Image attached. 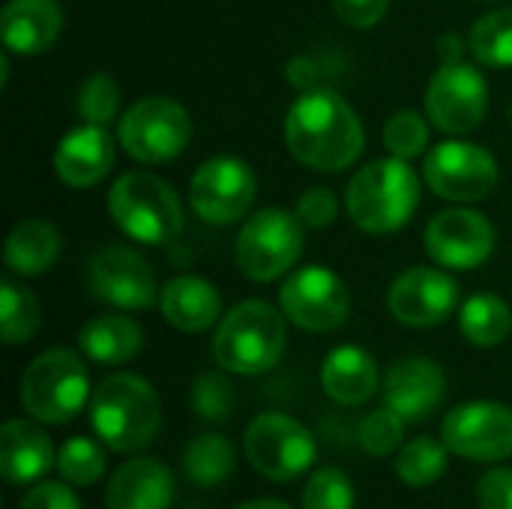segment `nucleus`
I'll return each instance as SVG.
<instances>
[{
	"instance_id": "nucleus-1",
	"label": "nucleus",
	"mask_w": 512,
	"mask_h": 509,
	"mask_svg": "<svg viewBox=\"0 0 512 509\" xmlns=\"http://www.w3.org/2000/svg\"><path fill=\"white\" fill-rule=\"evenodd\" d=\"M285 147L300 165L339 174L360 159L366 132L357 111L336 90L312 87L285 114Z\"/></svg>"
},
{
	"instance_id": "nucleus-2",
	"label": "nucleus",
	"mask_w": 512,
	"mask_h": 509,
	"mask_svg": "<svg viewBox=\"0 0 512 509\" xmlns=\"http://www.w3.org/2000/svg\"><path fill=\"white\" fill-rule=\"evenodd\" d=\"M90 426L96 438L114 453H138L159 435V393L141 375H108L90 396Z\"/></svg>"
},
{
	"instance_id": "nucleus-3",
	"label": "nucleus",
	"mask_w": 512,
	"mask_h": 509,
	"mask_svg": "<svg viewBox=\"0 0 512 509\" xmlns=\"http://www.w3.org/2000/svg\"><path fill=\"white\" fill-rule=\"evenodd\" d=\"M348 216L369 234H393L420 207V177L408 159H375L363 165L345 192Z\"/></svg>"
},
{
	"instance_id": "nucleus-4",
	"label": "nucleus",
	"mask_w": 512,
	"mask_h": 509,
	"mask_svg": "<svg viewBox=\"0 0 512 509\" xmlns=\"http://www.w3.org/2000/svg\"><path fill=\"white\" fill-rule=\"evenodd\" d=\"M288 348L282 309L264 300H243L222 315L213 336V360L231 375H264L279 366Z\"/></svg>"
},
{
	"instance_id": "nucleus-5",
	"label": "nucleus",
	"mask_w": 512,
	"mask_h": 509,
	"mask_svg": "<svg viewBox=\"0 0 512 509\" xmlns=\"http://www.w3.org/2000/svg\"><path fill=\"white\" fill-rule=\"evenodd\" d=\"M114 225L135 243L171 246L183 231V204L171 183L150 171H126L108 192Z\"/></svg>"
},
{
	"instance_id": "nucleus-6",
	"label": "nucleus",
	"mask_w": 512,
	"mask_h": 509,
	"mask_svg": "<svg viewBox=\"0 0 512 509\" xmlns=\"http://www.w3.org/2000/svg\"><path fill=\"white\" fill-rule=\"evenodd\" d=\"M90 375L81 357L69 348H48L30 360L18 381L24 414L45 426L69 423L90 402Z\"/></svg>"
},
{
	"instance_id": "nucleus-7",
	"label": "nucleus",
	"mask_w": 512,
	"mask_h": 509,
	"mask_svg": "<svg viewBox=\"0 0 512 509\" xmlns=\"http://www.w3.org/2000/svg\"><path fill=\"white\" fill-rule=\"evenodd\" d=\"M303 222L282 207L252 213L234 243L237 267L252 282H273L285 276L303 255Z\"/></svg>"
},
{
	"instance_id": "nucleus-8",
	"label": "nucleus",
	"mask_w": 512,
	"mask_h": 509,
	"mask_svg": "<svg viewBox=\"0 0 512 509\" xmlns=\"http://www.w3.org/2000/svg\"><path fill=\"white\" fill-rule=\"evenodd\" d=\"M192 141L189 111L168 96H144L120 117V147L144 165L177 159Z\"/></svg>"
},
{
	"instance_id": "nucleus-9",
	"label": "nucleus",
	"mask_w": 512,
	"mask_h": 509,
	"mask_svg": "<svg viewBox=\"0 0 512 509\" xmlns=\"http://www.w3.org/2000/svg\"><path fill=\"white\" fill-rule=\"evenodd\" d=\"M249 465L270 483L300 480L318 459V444L312 432L279 411L258 414L243 438Z\"/></svg>"
},
{
	"instance_id": "nucleus-10",
	"label": "nucleus",
	"mask_w": 512,
	"mask_h": 509,
	"mask_svg": "<svg viewBox=\"0 0 512 509\" xmlns=\"http://www.w3.org/2000/svg\"><path fill=\"white\" fill-rule=\"evenodd\" d=\"M426 186L444 201H483L501 180L498 159L471 141H441L423 162Z\"/></svg>"
},
{
	"instance_id": "nucleus-11",
	"label": "nucleus",
	"mask_w": 512,
	"mask_h": 509,
	"mask_svg": "<svg viewBox=\"0 0 512 509\" xmlns=\"http://www.w3.org/2000/svg\"><path fill=\"white\" fill-rule=\"evenodd\" d=\"M426 117L444 135L474 132L489 111V84L471 63H441L426 84Z\"/></svg>"
},
{
	"instance_id": "nucleus-12",
	"label": "nucleus",
	"mask_w": 512,
	"mask_h": 509,
	"mask_svg": "<svg viewBox=\"0 0 512 509\" xmlns=\"http://www.w3.org/2000/svg\"><path fill=\"white\" fill-rule=\"evenodd\" d=\"M282 315L309 333H330L345 324L351 312L348 285L327 267L309 264L294 270L279 288Z\"/></svg>"
},
{
	"instance_id": "nucleus-13",
	"label": "nucleus",
	"mask_w": 512,
	"mask_h": 509,
	"mask_svg": "<svg viewBox=\"0 0 512 509\" xmlns=\"http://www.w3.org/2000/svg\"><path fill=\"white\" fill-rule=\"evenodd\" d=\"M258 195V177L249 162L237 156H213L198 165L189 180L192 210L207 225H234L243 219Z\"/></svg>"
},
{
	"instance_id": "nucleus-14",
	"label": "nucleus",
	"mask_w": 512,
	"mask_h": 509,
	"mask_svg": "<svg viewBox=\"0 0 512 509\" xmlns=\"http://www.w3.org/2000/svg\"><path fill=\"white\" fill-rule=\"evenodd\" d=\"M87 288L96 300L126 312L147 309L159 300L153 267L138 249L126 243H108L90 258Z\"/></svg>"
},
{
	"instance_id": "nucleus-15",
	"label": "nucleus",
	"mask_w": 512,
	"mask_h": 509,
	"mask_svg": "<svg viewBox=\"0 0 512 509\" xmlns=\"http://www.w3.org/2000/svg\"><path fill=\"white\" fill-rule=\"evenodd\" d=\"M441 441L468 462H504L512 456V408L501 402H468L441 423Z\"/></svg>"
},
{
	"instance_id": "nucleus-16",
	"label": "nucleus",
	"mask_w": 512,
	"mask_h": 509,
	"mask_svg": "<svg viewBox=\"0 0 512 509\" xmlns=\"http://www.w3.org/2000/svg\"><path fill=\"white\" fill-rule=\"evenodd\" d=\"M426 255L447 270H474L486 264L495 252L492 222L468 207H453L438 213L423 234Z\"/></svg>"
},
{
	"instance_id": "nucleus-17",
	"label": "nucleus",
	"mask_w": 512,
	"mask_h": 509,
	"mask_svg": "<svg viewBox=\"0 0 512 509\" xmlns=\"http://www.w3.org/2000/svg\"><path fill=\"white\" fill-rule=\"evenodd\" d=\"M387 306L405 327H438L459 306V282L438 267H411L390 285Z\"/></svg>"
},
{
	"instance_id": "nucleus-18",
	"label": "nucleus",
	"mask_w": 512,
	"mask_h": 509,
	"mask_svg": "<svg viewBox=\"0 0 512 509\" xmlns=\"http://www.w3.org/2000/svg\"><path fill=\"white\" fill-rule=\"evenodd\" d=\"M447 393L444 369L426 357H405L384 378V405L408 423H420L438 411Z\"/></svg>"
},
{
	"instance_id": "nucleus-19",
	"label": "nucleus",
	"mask_w": 512,
	"mask_h": 509,
	"mask_svg": "<svg viewBox=\"0 0 512 509\" xmlns=\"http://www.w3.org/2000/svg\"><path fill=\"white\" fill-rule=\"evenodd\" d=\"M114 156H117V147L108 129L84 123L60 138L54 150V171L66 186L90 189L108 177V171L114 168Z\"/></svg>"
},
{
	"instance_id": "nucleus-20",
	"label": "nucleus",
	"mask_w": 512,
	"mask_h": 509,
	"mask_svg": "<svg viewBox=\"0 0 512 509\" xmlns=\"http://www.w3.org/2000/svg\"><path fill=\"white\" fill-rule=\"evenodd\" d=\"M177 483L168 465L150 456L120 465L105 489V509H168L174 504Z\"/></svg>"
},
{
	"instance_id": "nucleus-21",
	"label": "nucleus",
	"mask_w": 512,
	"mask_h": 509,
	"mask_svg": "<svg viewBox=\"0 0 512 509\" xmlns=\"http://www.w3.org/2000/svg\"><path fill=\"white\" fill-rule=\"evenodd\" d=\"M63 30L57 0H6L0 12V39L6 51L21 57L45 54Z\"/></svg>"
},
{
	"instance_id": "nucleus-22",
	"label": "nucleus",
	"mask_w": 512,
	"mask_h": 509,
	"mask_svg": "<svg viewBox=\"0 0 512 509\" xmlns=\"http://www.w3.org/2000/svg\"><path fill=\"white\" fill-rule=\"evenodd\" d=\"M51 465H57L54 444L48 432L33 420H6L0 432V474L12 486H27L42 480Z\"/></svg>"
},
{
	"instance_id": "nucleus-23",
	"label": "nucleus",
	"mask_w": 512,
	"mask_h": 509,
	"mask_svg": "<svg viewBox=\"0 0 512 509\" xmlns=\"http://www.w3.org/2000/svg\"><path fill=\"white\" fill-rule=\"evenodd\" d=\"M321 387H324V393L336 405L354 408V405L369 402L378 393V387H381V369H378L375 357L366 348L342 345V348H333L324 357Z\"/></svg>"
},
{
	"instance_id": "nucleus-24",
	"label": "nucleus",
	"mask_w": 512,
	"mask_h": 509,
	"mask_svg": "<svg viewBox=\"0 0 512 509\" xmlns=\"http://www.w3.org/2000/svg\"><path fill=\"white\" fill-rule=\"evenodd\" d=\"M159 309L180 333H204L222 321V297L216 285L201 276H174L159 291Z\"/></svg>"
},
{
	"instance_id": "nucleus-25",
	"label": "nucleus",
	"mask_w": 512,
	"mask_h": 509,
	"mask_svg": "<svg viewBox=\"0 0 512 509\" xmlns=\"http://www.w3.org/2000/svg\"><path fill=\"white\" fill-rule=\"evenodd\" d=\"M78 348L87 360L99 366H120L141 354L144 348V330L138 321L120 312L96 315L90 318L78 333Z\"/></svg>"
},
{
	"instance_id": "nucleus-26",
	"label": "nucleus",
	"mask_w": 512,
	"mask_h": 509,
	"mask_svg": "<svg viewBox=\"0 0 512 509\" xmlns=\"http://www.w3.org/2000/svg\"><path fill=\"white\" fill-rule=\"evenodd\" d=\"M57 255H60V234L45 219L18 222L3 243V261L15 276H42L54 267Z\"/></svg>"
},
{
	"instance_id": "nucleus-27",
	"label": "nucleus",
	"mask_w": 512,
	"mask_h": 509,
	"mask_svg": "<svg viewBox=\"0 0 512 509\" xmlns=\"http://www.w3.org/2000/svg\"><path fill=\"white\" fill-rule=\"evenodd\" d=\"M234 468H237V450L219 432L195 435L183 450V474L189 483L201 489L222 486L234 474Z\"/></svg>"
},
{
	"instance_id": "nucleus-28",
	"label": "nucleus",
	"mask_w": 512,
	"mask_h": 509,
	"mask_svg": "<svg viewBox=\"0 0 512 509\" xmlns=\"http://www.w3.org/2000/svg\"><path fill=\"white\" fill-rule=\"evenodd\" d=\"M459 330L477 348L501 345L512 330V312L498 294H474L459 309Z\"/></svg>"
},
{
	"instance_id": "nucleus-29",
	"label": "nucleus",
	"mask_w": 512,
	"mask_h": 509,
	"mask_svg": "<svg viewBox=\"0 0 512 509\" xmlns=\"http://www.w3.org/2000/svg\"><path fill=\"white\" fill-rule=\"evenodd\" d=\"M468 51L483 66H492V69L512 66V6L492 9L471 24Z\"/></svg>"
},
{
	"instance_id": "nucleus-30",
	"label": "nucleus",
	"mask_w": 512,
	"mask_h": 509,
	"mask_svg": "<svg viewBox=\"0 0 512 509\" xmlns=\"http://www.w3.org/2000/svg\"><path fill=\"white\" fill-rule=\"evenodd\" d=\"M39 300L15 279L0 282V336L6 345H24L39 333Z\"/></svg>"
},
{
	"instance_id": "nucleus-31",
	"label": "nucleus",
	"mask_w": 512,
	"mask_h": 509,
	"mask_svg": "<svg viewBox=\"0 0 512 509\" xmlns=\"http://www.w3.org/2000/svg\"><path fill=\"white\" fill-rule=\"evenodd\" d=\"M450 465V450L444 441H435L429 435L423 438H414L408 441L399 453H396V477L405 483V486H414V489H423V486H432L444 477Z\"/></svg>"
},
{
	"instance_id": "nucleus-32",
	"label": "nucleus",
	"mask_w": 512,
	"mask_h": 509,
	"mask_svg": "<svg viewBox=\"0 0 512 509\" xmlns=\"http://www.w3.org/2000/svg\"><path fill=\"white\" fill-rule=\"evenodd\" d=\"M105 450L90 438H69L57 453V471L69 486H93L105 474Z\"/></svg>"
},
{
	"instance_id": "nucleus-33",
	"label": "nucleus",
	"mask_w": 512,
	"mask_h": 509,
	"mask_svg": "<svg viewBox=\"0 0 512 509\" xmlns=\"http://www.w3.org/2000/svg\"><path fill=\"white\" fill-rule=\"evenodd\" d=\"M75 108H78L84 123H93V126L114 123V117L120 111V84L108 72H93L81 84Z\"/></svg>"
},
{
	"instance_id": "nucleus-34",
	"label": "nucleus",
	"mask_w": 512,
	"mask_h": 509,
	"mask_svg": "<svg viewBox=\"0 0 512 509\" xmlns=\"http://www.w3.org/2000/svg\"><path fill=\"white\" fill-rule=\"evenodd\" d=\"M405 417H399L393 408H378L372 414L363 417L360 423V447L369 453V456H393L405 447Z\"/></svg>"
},
{
	"instance_id": "nucleus-35",
	"label": "nucleus",
	"mask_w": 512,
	"mask_h": 509,
	"mask_svg": "<svg viewBox=\"0 0 512 509\" xmlns=\"http://www.w3.org/2000/svg\"><path fill=\"white\" fill-rule=\"evenodd\" d=\"M384 144L396 159H417L429 147V117L417 111H396L384 126Z\"/></svg>"
},
{
	"instance_id": "nucleus-36",
	"label": "nucleus",
	"mask_w": 512,
	"mask_h": 509,
	"mask_svg": "<svg viewBox=\"0 0 512 509\" xmlns=\"http://www.w3.org/2000/svg\"><path fill=\"white\" fill-rule=\"evenodd\" d=\"M354 483L339 468H321L306 480L303 509H354Z\"/></svg>"
},
{
	"instance_id": "nucleus-37",
	"label": "nucleus",
	"mask_w": 512,
	"mask_h": 509,
	"mask_svg": "<svg viewBox=\"0 0 512 509\" xmlns=\"http://www.w3.org/2000/svg\"><path fill=\"white\" fill-rule=\"evenodd\" d=\"M189 405L201 420L222 423L234 414V387L219 372H204L189 393Z\"/></svg>"
},
{
	"instance_id": "nucleus-38",
	"label": "nucleus",
	"mask_w": 512,
	"mask_h": 509,
	"mask_svg": "<svg viewBox=\"0 0 512 509\" xmlns=\"http://www.w3.org/2000/svg\"><path fill=\"white\" fill-rule=\"evenodd\" d=\"M297 219L306 225V228H312V231H318V228H327V225H333V219H336V213H339V201H336V195H333V189H327V186H309L300 198H297Z\"/></svg>"
},
{
	"instance_id": "nucleus-39",
	"label": "nucleus",
	"mask_w": 512,
	"mask_h": 509,
	"mask_svg": "<svg viewBox=\"0 0 512 509\" xmlns=\"http://www.w3.org/2000/svg\"><path fill=\"white\" fill-rule=\"evenodd\" d=\"M477 507L512 509V468H492L477 480Z\"/></svg>"
},
{
	"instance_id": "nucleus-40",
	"label": "nucleus",
	"mask_w": 512,
	"mask_h": 509,
	"mask_svg": "<svg viewBox=\"0 0 512 509\" xmlns=\"http://www.w3.org/2000/svg\"><path fill=\"white\" fill-rule=\"evenodd\" d=\"M18 509H81V501H78V495L69 489L66 480H63V483L45 480V483L33 486V489L21 498Z\"/></svg>"
},
{
	"instance_id": "nucleus-41",
	"label": "nucleus",
	"mask_w": 512,
	"mask_h": 509,
	"mask_svg": "<svg viewBox=\"0 0 512 509\" xmlns=\"http://www.w3.org/2000/svg\"><path fill=\"white\" fill-rule=\"evenodd\" d=\"M390 9V0H333V12L339 21L357 30L375 27Z\"/></svg>"
},
{
	"instance_id": "nucleus-42",
	"label": "nucleus",
	"mask_w": 512,
	"mask_h": 509,
	"mask_svg": "<svg viewBox=\"0 0 512 509\" xmlns=\"http://www.w3.org/2000/svg\"><path fill=\"white\" fill-rule=\"evenodd\" d=\"M315 72H318V66H315L312 57H294L288 63V69H285V78H288V84H294L303 93V90L315 87V78H318Z\"/></svg>"
},
{
	"instance_id": "nucleus-43",
	"label": "nucleus",
	"mask_w": 512,
	"mask_h": 509,
	"mask_svg": "<svg viewBox=\"0 0 512 509\" xmlns=\"http://www.w3.org/2000/svg\"><path fill=\"white\" fill-rule=\"evenodd\" d=\"M441 51V63H459L462 60V39L456 33H447L438 45Z\"/></svg>"
},
{
	"instance_id": "nucleus-44",
	"label": "nucleus",
	"mask_w": 512,
	"mask_h": 509,
	"mask_svg": "<svg viewBox=\"0 0 512 509\" xmlns=\"http://www.w3.org/2000/svg\"><path fill=\"white\" fill-rule=\"evenodd\" d=\"M234 509H294V507H288L285 501H276V498H255V501H243V504H237Z\"/></svg>"
}]
</instances>
